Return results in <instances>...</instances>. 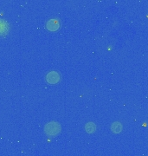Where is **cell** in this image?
I'll return each instance as SVG.
<instances>
[{"mask_svg":"<svg viewBox=\"0 0 148 156\" xmlns=\"http://www.w3.org/2000/svg\"><path fill=\"white\" fill-rule=\"evenodd\" d=\"M45 133L48 134V135H50V136H55L56 134H59L60 132L61 128L60 125L57 122H49L48 123L46 126H45Z\"/></svg>","mask_w":148,"mask_h":156,"instance_id":"6da1fadb","label":"cell"},{"mask_svg":"<svg viewBox=\"0 0 148 156\" xmlns=\"http://www.w3.org/2000/svg\"><path fill=\"white\" fill-rule=\"evenodd\" d=\"M47 29L51 30V31H55L59 29V23L57 20H49V22L47 23Z\"/></svg>","mask_w":148,"mask_h":156,"instance_id":"3957f363","label":"cell"},{"mask_svg":"<svg viewBox=\"0 0 148 156\" xmlns=\"http://www.w3.org/2000/svg\"><path fill=\"white\" fill-rule=\"evenodd\" d=\"M8 30H9L8 23L4 20H0V36L8 33Z\"/></svg>","mask_w":148,"mask_h":156,"instance_id":"277c9868","label":"cell"},{"mask_svg":"<svg viewBox=\"0 0 148 156\" xmlns=\"http://www.w3.org/2000/svg\"><path fill=\"white\" fill-rule=\"evenodd\" d=\"M111 129H112V131H113L114 133H116V134H117V133H120V132L121 131V129H122V126H121V123L115 122L112 125Z\"/></svg>","mask_w":148,"mask_h":156,"instance_id":"5b68a950","label":"cell"},{"mask_svg":"<svg viewBox=\"0 0 148 156\" xmlns=\"http://www.w3.org/2000/svg\"><path fill=\"white\" fill-rule=\"evenodd\" d=\"M86 130L88 131V133H93L95 130V126L93 123H88L86 125Z\"/></svg>","mask_w":148,"mask_h":156,"instance_id":"8992f818","label":"cell"},{"mask_svg":"<svg viewBox=\"0 0 148 156\" xmlns=\"http://www.w3.org/2000/svg\"><path fill=\"white\" fill-rule=\"evenodd\" d=\"M46 81L50 84L57 83L60 81V75L55 71H51L46 76Z\"/></svg>","mask_w":148,"mask_h":156,"instance_id":"7a4b0ae2","label":"cell"}]
</instances>
